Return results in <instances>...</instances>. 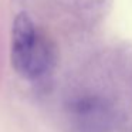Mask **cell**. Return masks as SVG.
Masks as SVG:
<instances>
[{"label": "cell", "instance_id": "2", "mask_svg": "<svg viewBox=\"0 0 132 132\" xmlns=\"http://www.w3.org/2000/svg\"><path fill=\"white\" fill-rule=\"evenodd\" d=\"M38 30L36 29L29 14L20 13L16 16L12 24V40H10V60L12 65L20 75L26 74L30 57L38 38Z\"/></svg>", "mask_w": 132, "mask_h": 132}, {"label": "cell", "instance_id": "1", "mask_svg": "<svg viewBox=\"0 0 132 132\" xmlns=\"http://www.w3.org/2000/svg\"><path fill=\"white\" fill-rule=\"evenodd\" d=\"M67 117L75 132H108L115 114L111 102L101 95H82L67 105Z\"/></svg>", "mask_w": 132, "mask_h": 132}]
</instances>
